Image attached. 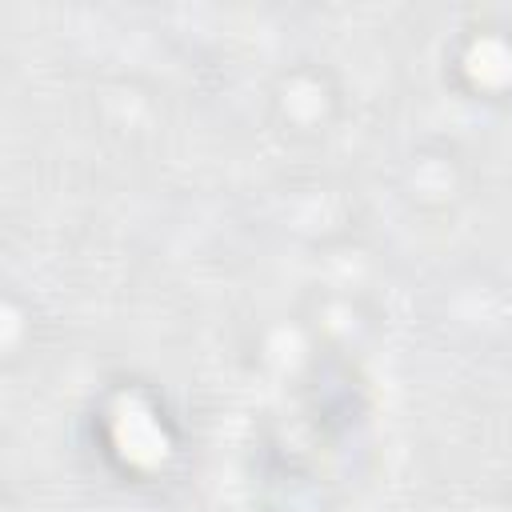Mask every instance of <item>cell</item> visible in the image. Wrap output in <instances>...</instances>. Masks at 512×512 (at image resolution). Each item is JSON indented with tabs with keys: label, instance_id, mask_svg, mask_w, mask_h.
Wrapping results in <instances>:
<instances>
[{
	"label": "cell",
	"instance_id": "1",
	"mask_svg": "<svg viewBox=\"0 0 512 512\" xmlns=\"http://www.w3.org/2000/svg\"><path fill=\"white\" fill-rule=\"evenodd\" d=\"M116 444L136 464H156L164 456V432H160L156 416L140 400L120 404V412H116Z\"/></svg>",
	"mask_w": 512,
	"mask_h": 512
},
{
	"label": "cell",
	"instance_id": "2",
	"mask_svg": "<svg viewBox=\"0 0 512 512\" xmlns=\"http://www.w3.org/2000/svg\"><path fill=\"white\" fill-rule=\"evenodd\" d=\"M472 72L480 80H504L512 72V56L504 52L500 40H484L476 52H472Z\"/></svg>",
	"mask_w": 512,
	"mask_h": 512
}]
</instances>
